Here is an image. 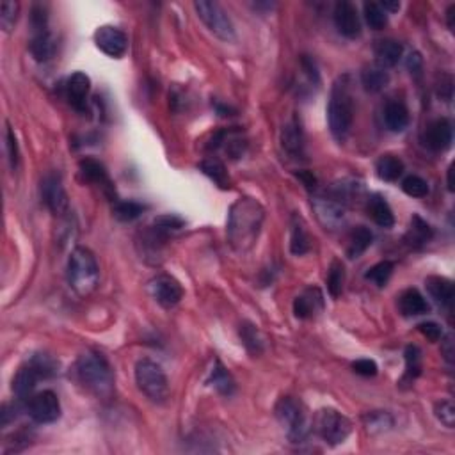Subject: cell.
<instances>
[{
	"instance_id": "6da1fadb",
	"label": "cell",
	"mask_w": 455,
	"mask_h": 455,
	"mask_svg": "<svg viewBox=\"0 0 455 455\" xmlns=\"http://www.w3.org/2000/svg\"><path fill=\"white\" fill-rule=\"evenodd\" d=\"M265 210L253 197H240L230 209L228 216V242L237 253L253 249L262 232Z\"/></svg>"
},
{
	"instance_id": "7a4b0ae2",
	"label": "cell",
	"mask_w": 455,
	"mask_h": 455,
	"mask_svg": "<svg viewBox=\"0 0 455 455\" xmlns=\"http://www.w3.org/2000/svg\"><path fill=\"white\" fill-rule=\"evenodd\" d=\"M75 374L79 383L89 393L98 398H110L114 391V376L112 368L103 354L95 350L82 354L75 364Z\"/></svg>"
},
{
	"instance_id": "3957f363",
	"label": "cell",
	"mask_w": 455,
	"mask_h": 455,
	"mask_svg": "<svg viewBox=\"0 0 455 455\" xmlns=\"http://www.w3.org/2000/svg\"><path fill=\"white\" fill-rule=\"evenodd\" d=\"M354 121V102L350 93L349 75H343L334 82L331 89L329 105H327V123L331 133L338 140H343L349 136Z\"/></svg>"
},
{
	"instance_id": "277c9868",
	"label": "cell",
	"mask_w": 455,
	"mask_h": 455,
	"mask_svg": "<svg viewBox=\"0 0 455 455\" xmlns=\"http://www.w3.org/2000/svg\"><path fill=\"white\" fill-rule=\"evenodd\" d=\"M100 269L95 254L86 247H75L68 260V283L80 297H88L98 286Z\"/></svg>"
},
{
	"instance_id": "5b68a950",
	"label": "cell",
	"mask_w": 455,
	"mask_h": 455,
	"mask_svg": "<svg viewBox=\"0 0 455 455\" xmlns=\"http://www.w3.org/2000/svg\"><path fill=\"white\" fill-rule=\"evenodd\" d=\"M136 383L140 393L152 400V402H164L169 397V383L166 372L159 363L152 360H140L136 364Z\"/></svg>"
},
{
	"instance_id": "8992f818",
	"label": "cell",
	"mask_w": 455,
	"mask_h": 455,
	"mask_svg": "<svg viewBox=\"0 0 455 455\" xmlns=\"http://www.w3.org/2000/svg\"><path fill=\"white\" fill-rule=\"evenodd\" d=\"M276 416L283 425L286 437L292 443H303L306 440L310 429H308L306 413L301 402L294 400L292 397L279 398V402L276 404Z\"/></svg>"
},
{
	"instance_id": "52a82bcc",
	"label": "cell",
	"mask_w": 455,
	"mask_h": 455,
	"mask_svg": "<svg viewBox=\"0 0 455 455\" xmlns=\"http://www.w3.org/2000/svg\"><path fill=\"white\" fill-rule=\"evenodd\" d=\"M194 9L213 36L228 43L235 39V27L223 6L210 2V0H199V2H194Z\"/></svg>"
},
{
	"instance_id": "ba28073f",
	"label": "cell",
	"mask_w": 455,
	"mask_h": 455,
	"mask_svg": "<svg viewBox=\"0 0 455 455\" xmlns=\"http://www.w3.org/2000/svg\"><path fill=\"white\" fill-rule=\"evenodd\" d=\"M315 429L327 444H341L352 433V423L345 414L336 409L319 411L315 418Z\"/></svg>"
},
{
	"instance_id": "9c48e42d",
	"label": "cell",
	"mask_w": 455,
	"mask_h": 455,
	"mask_svg": "<svg viewBox=\"0 0 455 455\" xmlns=\"http://www.w3.org/2000/svg\"><path fill=\"white\" fill-rule=\"evenodd\" d=\"M27 411L29 416L38 423H53L61 416V402L53 391L45 390L29 398Z\"/></svg>"
},
{
	"instance_id": "30bf717a",
	"label": "cell",
	"mask_w": 455,
	"mask_h": 455,
	"mask_svg": "<svg viewBox=\"0 0 455 455\" xmlns=\"http://www.w3.org/2000/svg\"><path fill=\"white\" fill-rule=\"evenodd\" d=\"M41 197L46 209L53 216H65L70 210L68 194L62 187L61 178L57 175H46L41 182Z\"/></svg>"
},
{
	"instance_id": "8fae6325",
	"label": "cell",
	"mask_w": 455,
	"mask_h": 455,
	"mask_svg": "<svg viewBox=\"0 0 455 455\" xmlns=\"http://www.w3.org/2000/svg\"><path fill=\"white\" fill-rule=\"evenodd\" d=\"M95 43L105 55L121 59L128 50V38L118 27L103 25L95 32Z\"/></svg>"
},
{
	"instance_id": "7c38bea8",
	"label": "cell",
	"mask_w": 455,
	"mask_h": 455,
	"mask_svg": "<svg viewBox=\"0 0 455 455\" xmlns=\"http://www.w3.org/2000/svg\"><path fill=\"white\" fill-rule=\"evenodd\" d=\"M150 292H152L153 299L164 308L176 306L183 297L182 284L167 274H160L150 281Z\"/></svg>"
},
{
	"instance_id": "4fadbf2b",
	"label": "cell",
	"mask_w": 455,
	"mask_h": 455,
	"mask_svg": "<svg viewBox=\"0 0 455 455\" xmlns=\"http://www.w3.org/2000/svg\"><path fill=\"white\" fill-rule=\"evenodd\" d=\"M334 25L341 36L349 39H356L361 34V20L352 2L341 0L334 6Z\"/></svg>"
},
{
	"instance_id": "5bb4252c",
	"label": "cell",
	"mask_w": 455,
	"mask_h": 455,
	"mask_svg": "<svg viewBox=\"0 0 455 455\" xmlns=\"http://www.w3.org/2000/svg\"><path fill=\"white\" fill-rule=\"evenodd\" d=\"M80 167V175L84 176V180H88V182L96 183V185L102 187V190L105 192V196L109 197L110 202H118V197H116V189H114L112 182L109 178V173H107L105 166L102 162L95 159H84L80 160L79 164Z\"/></svg>"
},
{
	"instance_id": "9a60e30c",
	"label": "cell",
	"mask_w": 455,
	"mask_h": 455,
	"mask_svg": "<svg viewBox=\"0 0 455 455\" xmlns=\"http://www.w3.org/2000/svg\"><path fill=\"white\" fill-rule=\"evenodd\" d=\"M39 379H45V376H43V372L38 368V364L32 360H29L20 368L18 374H16L15 379H13V391H15V395L18 397V400L31 398L32 391H34Z\"/></svg>"
},
{
	"instance_id": "2e32d148",
	"label": "cell",
	"mask_w": 455,
	"mask_h": 455,
	"mask_svg": "<svg viewBox=\"0 0 455 455\" xmlns=\"http://www.w3.org/2000/svg\"><path fill=\"white\" fill-rule=\"evenodd\" d=\"M454 140V128L448 119H436L427 126L425 132V145L429 146L433 152H444L451 146Z\"/></svg>"
},
{
	"instance_id": "e0dca14e",
	"label": "cell",
	"mask_w": 455,
	"mask_h": 455,
	"mask_svg": "<svg viewBox=\"0 0 455 455\" xmlns=\"http://www.w3.org/2000/svg\"><path fill=\"white\" fill-rule=\"evenodd\" d=\"M89 91H91V80L82 72L73 73L66 82V95H68L70 103H72L73 109L80 110V112L86 110Z\"/></svg>"
},
{
	"instance_id": "ac0fdd59",
	"label": "cell",
	"mask_w": 455,
	"mask_h": 455,
	"mask_svg": "<svg viewBox=\"0 0 455 455\" xmlns=\"http://www.w3.org/2000/svg\"><path fill=\"white\" fill-rule=\"evenodd\" d=\"M281 145H283L284 152L294 157V159H299V157L304 155V133L297 119H292V121L283 126Z\"/></svg>"
},
{
	"instance_id": "d6986e66",
	"label": "cell",
	"mask_w": 455,
	"mask_h": 455,
	"mask_svg": "<svg viewBox=\"0 0 455 455\" xmlns=\"http://www.w3.org/2000/svg\"><path fill=\"white\" fill-rule=\"evenodd\" d=\"M324 306V297L319 289H308L303 296L294 301V313L297 319H310Z\"/></svg>"
},
{
	"instance_id": "ffe728a7",
	"label": "cell",
	"mask_w": 455,
	"mask_h": 455,
	"mask_svg": "<svg viewBox=\"0 0 455 455\" xmlns=\"http://www.w3.org/2000/svg\"><path fill=\"white\" fill-rule=\"evenodd\" d=\"M402 45L395 39H379L374 46V53H376V61L381 68H391L397 65L402 57Z\"/></svg>"
},
{
	"instance_id": "44dd1931",
	"label": "cell",
	"mask_w": 455,
	"mask_h": 455,
	"mask_svg": "<svg viewBox=\"0 0 455 455\" xmlns=\"http://www.w3.org/2000/svg\"><path fill=\"white\" fill-rule=\"evenodd\" d=\"M55 39H53L52 32L46 29V31H39L32 36L31 43H29V50H31L32 57H34L38 62H46L50 61L55 53Z\"/></svg>"
},
{
	"instance_id": "7402d4cb",
	"label": "cell",
	"mask_w": 455,
	"mask_h": 455,
	"mask_svg": "<svg viewBox=\"0 0 455 455\" xmlns=\"http://www.w3.org/2000/svg\"><path fill=\"white\" fill-rule=\"evenodd\" d=\"M425 286H427L429 294L433 296V299H436L441 306H451V301H454V283L448 277L429 276L425 279Z\"/></svg>"
},
{
	"instance_id": "603a6c76",
	"label": "cell",
	"mask_w": 455,
	"mask_h": 455,
	"mask_svg": "<svg viewBox=\"0 0 455 455\" xmlns=\"http://www.w3.org/2000/svg\"><path fill=\"white\" fill-rule=\"evenodd\" d=\"M398 308L406 317H418L429 313V303L416 289H409L398 297Z\"/></svg>"
},
{
	"instance_id": "cb8c5ba5",
	"label": "cell",
	"mask_w": 455,
	"mask_h": 455,
	"mask_svg": "<svg viewBox=\"0 0 455 455\" xmlns=\"http://www.w3.org/2000/svg\"><path fill=\"white\" fill-rule=\"evenodd\" d=\"M368 216L372 217L374 223L381 228H391L395 224V216L391 206L379 194H374L368 199Z\"/></svg>"
},
{
	"instance_id": "d4e9b609",
	"label": "cell",
	"mask_w": 455,
	"mask_h": 455,
	"mask_svg": "<svg viewBox=\"0 0 455 455\" xmlns=\"http://www.w3.org/2000/svg\"><path fill=\"white\" fill-rule=\"evenodd\" d=\"M384 123L391 132H402L409 125V110L402 102H390L384 109Z\"/></svg>"
},
{
	"instance_id": "484cf974",
	"label": "cell",
	"mask_w": 455,
	"mask_h": 455,
	"mask_svg": "<svg viewBox=\"0 0 455 455\" xmlns=\"http://www.w3.org/2000/svg\"><path fill=\"white\" fill-rule=\"evenodd\" d=\"M390 82V75L384 68H381L379 65H370L363 70L361 73V84H363L364 91L368 93H379Z\"/></svg>"
},
{
	"instance_id": "4316f807",
	"label": "cell",
	"mask_w": 455,
	"mask_h": 455,
	"mask_svg": "<svg viewBox=\"0 0 455 455\" xmlns=\"http://www.w3.org/2000/svg\"><path fill=\"white\" fill-rule=\"evenodd\" d=\"M433 235L434 232L433 228H430V224L425 223L420 216H413L409 232H407L406 235V242L409 244L411 247H414V249H420L421 246H425V244L433 239Z\"/></svg>"
},
{
	"instance_id": "83f0119b",
	"label": "cell",
	"mask_w": 455,
	"mask_h": 455,
	"mask_svg": "<svg viewBox=\"0 0 455 455\" xmlns=\"http://www.w3.org/2000/svg\"><path fill=\"white\" fill-rule=\"evenodd\" d=\"M377 176L384 182H397L404 173V162L395 155H383L377 160Z\"/></svg>"
},
{
	"instance_id": "f1b7e54d",
	"label": "cell",
	"mask_w": 455,
	"mask_h": 455,
	"mask_svg": "<svg viewBox=\"0 0 455 455\" xmlns=\"http://www.w3.org/2000/svg\"><path fill=\"white\" fill-rule=\"evenodd\" d=\"M372 232L364 226L354 228L349 237V246H347V256L349 258H360L361 254L372 244Z\"/></svg>"
},
{
	"instance_id": "f546056e",
	"label": "cell",
	"mask_w": 455,
	"mask_h": 455,
	"mask_svg": "<svg viewBox=\"0 0 455 455\" xmlns=\"http://www.w3.org/2000/svg\"><path fill=\"white\" fill-rule=\"evenodd\" d=\"M209 384L213 388V390L219 391L220 395H224V397H230V395L235 391V381L232 379V376L228 374V370L219 363V361H216L213 368L210 370Z\"/></svg>"
},
{
	"instance_id": "4dcf8cb0",
	"label": "cell",
	"mask_w": 455,
	"mask_h": 455,
	"mask_svg": "<svg viewBox=\"0 0 455 455\" xmlns=\"http://www.w3.org/2000/svg\"><path fill=\"white\" fill-rule=\"evenodd\" d=\"M199 169H202L210 180H213L220 189H228V187H230V176H228L226 166H224L219 159H216V157L202 160V162H199Z\"/></svg>"
},
{
	"instance_id": "1f68e13d",
	"label": "cell",
	"mask_w": 455,
	"mask_h": 455,
	"mask_svg": "<svg viewBox=\"0 0 455 455\" xmlns=\"http://www.w3.org/2000/svg\"><path fill=\"white\" fill-rule=\"evenodd\" d=\"M317 212H319V217L320 220H322L324 224H336L340 223L341 217H343V206L340 205L338 202H334V199H320V202H317Z\"/></svg>"
},
{
	"instance_id": "d6a6232c",
	"label": "cell",
	"mask_w": 455,
	"mask_h": 455,
	"mask_svg": "<svg viewBox=\"0 0 455 455\" xmlns=\"http://www.w3.org/2000/svg\"><path fill=\"white\" fill-rule=\"evenodd\" d=\"M290 251L296 256L308 253L310 251V239H308L306 228L301 223L299 217H294V226H292V240H290Z\"/></svg>"
},
{
	"instance_id": "836d02e7",
	"label": "cell",
	"mask_w": 455,
	"mask_h": 455,
	"mask_svg": "<svg viewBox=\"0 0 455 455\" xmlns=\"http://www.w3.org/2000/svg\"><path fill=\"white\" fill-rule=\"evenodd\" d=\"M343 283H345V267L343 263L334 260L329 267V274H327V290H329L331 297H340L343 292Z\"/></svg>"
},
{
	"instance_id": "e575fe53",
	"label": "cell",
	"mask_w": 455,
	"mask_h": 455,
	"mask_svg": "<svg viewBox=\"0 0 455 455\" xmlns=\"http://www.w3.org/2000/svg\"><path fill=\"white\" fill-rule=\"evenodd\" d=\"M363 13L368 27L374 29V31H381V29H384L388 25V13L377 2H367L363 6Z\"/></svg>"
},
{
	"instance_id": "d590c367",
	"label": "cell",
	"mask_w": 455,
	"mask_h": 455,
	"mask_svg": "<svg viewBox=\"0 0 455 455\" xmlns=\"http://www.w3.org/2000/svg\"><path fill=\"white\" fill-rule=\"evenodd\" d=\"M240 340H242L244 347H246L251 354L262 352L263 341L262 338H260L258 329H256V326H253V324L244 322L242 326H240Z\"/></svg>"
},
{
	"instance_id": "8d00e7d4",
	"label": "cell",
	"mask_w": 455,
	"mask_h": 455,
	"mask_svg": "<svg viewBox=\"0 0 455 455\" xmlns=\"http://www.w3.org/2000/svg\"><path fill=\"white\" fill-rule=\"evenodd\" d=\"M146 206L140 205L137 202H116L114 205V217L123 223H130V220H136L137 217H140V213L145 212Z\"/></svg>"
},
{
	"instance_id": "74e56055",
	"label": "cell",
	"mask_w": 455,
	"mask_h": 455,
	"mask_svg": "<svg viewBox=\"0 0 455 455\" xmlns=\"http://www.w3.org/2000/svg\"><path fill=\"white\" fill-rule=\"evenodd\" d=\"M406 379L414 381L421 374V350L416 345H407L406 352Z\"/></svg>"
},
{
	"instance_id": "f35d334b",
	"label": "cell",
	"mask_w": 455,
	"mask_h": 455,
	"mask_svg": "<svg viewBox=\"0 0 455 455\" xmlns=\"http://www.w3.org/2000/svg\"><path fill=\"white\" fill-rule=\"evenodd\" d=\"M20 13V4L18 2H13V0H4L0 4V25L6 32H11L13 27H15L16 20H18Z\"/></svg>"
},
{
	"instance_id": "ab89813d",
	"label": "cell",
	"mask_w": 455,
	"mask_h": 455,
	"mask_svg": "<svg viewBox=\"0 0 455 455\" xmlns=\"http://www.w3.org/2000/svg\"><path fill=\"white\" fill-rule=\"evenodd\" d=\"M393 262H381L377 265H374L372 269H368L367 279L374 281L377 286H386V283L390 281L391 274H393Z\"/></svg>"
},
{
	"instance_id": "60d3db41",
	"label": "cell",
	"mask_w": 455,
	"mask_h": 455,
	"mask_svg": "<svg viewBox=\"0 0 455 455\" xmlns=\"http://www.w3.org/2000/svg\"><path fill=\"white\" fill-rule=\"evenodd\" d=\"M402 190L411 197H425L429 194V185L423 178L416 175H411L407 178H404L402 182Z\"/></svg>"
},
{
	"instance_id": "b9f144b4",
	"label": "cell",
	"mask_w": 455,
	"mask_h": 455,
	"mask_svg": "<svg viewBox=\"0 0 455 455\" xmlns=\"http://www.w3.org/2000/svg\"><path fill=\"white\" fill-rule=\"evenodd\" d=\"M434 413H436V418L448 427V429H454L455 425V407L451 400H441V402L436 404L434 407Z\"/></svg>"
},
{
	"instance_id": "7bdbcfd3",
	"label": "cell",
	"mask_w": 455,
	"mask_h": 455,
	"mask_svg": "<svg viewBox=\"0 0 455 455\" xmlns=\"http://www.w3.org/2000/svg\"><path fill=\"white\" fill-rule=\"evenodd\" d=\"M367 427L368 430H372V433H383V430L390 429L391 425H393V420L388 413H383V411H376V413H370L367 416Z\"/></svg>"
},
{
	"instance_id": "ee69618b",
	"label": "cell",
	"mask_w": 455,
	"mask_h": 455,
	"mask_svg": "<svg viewBox=\"0 0 455 455\" xmlns=\"http://www.w3.org/2000/svg\"><path fill=\"white\" fill-rule=\"evenodd\" d=\"M153 224H155L157 228H160L162 232H166L167 235H171L173 232L183 228L185 223H183V219H180L178 216H160L153 220Z\"/></svg>"
},
{
	"instance_id": "f6af8a7d",
	"label": "cell",
	"mask_w": 455,
	"mask_h": 455,
	"mask_svg": "<svg viewBox=\"0 0 455 455\" xmlns=\"http://www.w3.org/2000/svg\"><path fill=\"white\" fill-rule=\"evenodd\" d=\"M46 22H48V15H46V8L43 4H36L31 13V23L34 27V31H46Z\"/></svg>"
},
{
	"instance_id": "bcb514c9",
	"label": "cell",
	"mask_w": 455,
	"mask_h": 455,
	"mask_svg": "<svg viewBox=\"0 0 455 455\" xmlns=\"http://www.w3.org/2000/svg\"><path fill=\"white\" fill-rule=\"evenodd\" d=\"M6 146H8L9 162H11V167L15 169V167L18 166L20 152H18V143H16L15 132H13V128H9V126H8V132H6Z\"/></svg>"
},
{
	"instance_id": "7dc6e473",
	"label": "cell",
	"mask_w": 455,
	"mask_h": 455,
	"mask_svg": "<svg viewBox=\"0 0 455 455\" xmlns=\"http://www.w3.org/2000/svg\"><path fill=\"white\" fill-rule=\"evenodd\" d=\"M352 370L357 376L374 377L377 374V364L372 360H357L352 363Z\"/></svg>"
},
{
	"instance_id": "c3c4849f",
	"label": "cell",
	"mask_w": 455,
	"mask_h": 455,
	"mask_svg": "<svg viewBox=\"0 0 455 455\" xmlns=\"http://www.w3.org/2000/svg\"><path fill=\"white\" fill-rule=\"evenodd\" d=\"M418 329H420V333L430 341H440L441 338H443V329H441V326H437L436 322H421L420 326H418Z\"/></svg>"
},
{
	"instance_id": "681fc988",
	"label": "cell",
	"mask_w": 455,
	"mask_h": 455,
	"mask_svg": "<svg viewBox=\"0 0 455 455\" xmlns=\"http://www.w3.org/2000/svg\"><path fill=\"white\" fill-rule=\"evenodd\" d=\"M441 352H443L444 360H447L448 363L454 361V341H451V336H447L441 341Z\"/></svg>"
},
{
	"instance_id": "f907efd6",
	"label": "cell",
	"mask_w": 455,
	"mask_h": 455,
	"mask_svg": "<svg viewBox=\"0 0 455 455\" xmlns=\"http://www.w3.org/2000/svg\"><path fill=\"white\" fill-rule=\"evenodd\" d=\"M297 176H299V178L303 180L304 185H306L308 189H315V187H317V178L313 176V173H308V171H301V173Z\"/></svg>"
},
{
	"instance_id": "816d5d0a",
	"label": "cell",
	"mask_w": 455,
	"mask_h": 455,
	"mask_svg": "<svg viewBox=\"0 0 455 455\" xmlns=\"http://www.w3.org/2000/svg\"><path fill=\"white\" fill-rule=\"evenodd\" d=\"M407 66H409L411 72H414V73L420 72V68H421V59H420V55H418V53H411V55H409V61H407Z\"/></svg>"
},
{
	"instance_id": "f5cc1de1",
	"label": "cell",
	"mask_w": 455,
	"mask_h": 455,
	"mask_svg": "<svg viewBox=\"0 0 455 455\" xmlns=\"http://www.w3.org/2000/svg\"><path fill=\"white\" fill-rule=\"evenodd\" d=\"M447 20H448V29L454 31L455 29V4H451L447 11Z\"/></svg>"
},
{
	"instance_id": "db71d44e",
	"label": "cell",
	"mask_w": 455,
	"mask_h": 455,
	"mask_svg": "<svg viewBox=\"0 0 455 455\" xmlns=\"http://www.w3.org/2000/svg\"><path fill=\"white\" fill-rule=\"evenodd\" d=\"M381 8H383L384 11L395 13V11H398V9H400V2H388V0H384L383 4H381Z\"/></svg>"
},
{
	"instance_id": "11a10c76",
	"label": "cell",
	"mask_w": 455,
	"mask_h": 455,
	"mask_svg": "<svg viewBox=\"0 0 455 455\" xmlns=\"http://www.w3.org/2000/svg\"><path fill=\"white\" fill-rule=\"evenodd\" d=\"M448 189L454 192V164L448 167Z\"/></svg>"
}]
</instances>
